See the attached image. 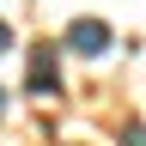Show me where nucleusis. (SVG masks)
I'll return each mask as SVG.
<instances>
[{"mask_svg":"<svg viewBox=\"0 0 146 146\" xmlns=\"http://www.w3.org/2000/svg\"><path fill=\"white\" fill-rule=\"evenodd\" d=\"M61 43H67L73 55H85V61H98V55H110V43H116V31H110L104 18H73Z\"/></svg>","mask_w":146,"mask_h":146,"instance_id":"obj_1","label":"nucleus"},{"mask_svg":"<svg viewBox=\"0 0 146 146\" xmlns=\"http://www.w3.org/2000/svg\"><path fill=\"white\" fill-rule=\"evenodd\" d=\"M36 98H55V91H61V79H55V49L49 43H36L31 49V79H25Z\"/></svg>","mask_w":146,"mask_h":146,"instance_id":"obj_2","label":"nucleus"},{"mask_svg":"<svg viewBox=\"0 0 146 146\" xmlns=\"http://www.w3.org/2000/svg\"><path fill=\"white\" fill-rule=\"evenodd\" d=\"M122 146H146V128H122Z\"/></svg>","mask_w":146,"mask_h":146,"instance_id":"obj_3","label":"nucleus"},{"mask_svg":"<svg viewBox=\"0 0 146 146\" xmlns=\"http://www.w3.org/2000/svg\"><path fill=\"white\" fill-rule=\"evenodd\" d=\"M12 49V31H6V18H0V55H6Z\"/></svg>","mask_w":146,"mask_h":146,"instance_id":"obj_4","label":"nucleus"},{"mask_svg":"<svg viewBox=\"0 0 146 146\" xmlns=\"http://www.w3.org/2000/svg\"><path fill=\"white\" fill-rule=\"evenodd\" d=\"M0 116H6V91H0Z\"/></svg>","mask_w":146,"mask_h":146,"instance_id":"obj_5","label":"nucleus"}]
</instances>
